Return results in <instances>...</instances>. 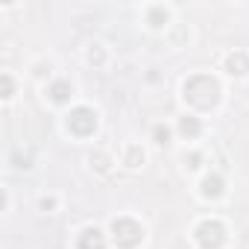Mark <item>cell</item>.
I'll return each instance as SVG.
<instances>
[{"instance_id":"cell-1","label":"cell","mask_w":249,"mask_h":249,"mask_svg":"<svg viewBox=\"0 0 249 249\" xmlns=\"http://www.w3.org/2000/svg\"><path fill=\"white\" fill-rule=\"evenodd\" d=\"M185 100H188L191 106H196V108H211V106H217V100H220V85H217V79L208 76V73L191 76V79L185 82Z\"/></svg>"},{"instance_id":"cell-2","label":"cell","mask_w":249,"mask_h":249,"mask_svg":"<svg viewBox=\"0 0 249 249\" xmlns=\"http://www.w3.org/2000/svg\"><path fill=\"white\" fill-rule=\"evenodd\" d=\"M111 231H114V243H117V246H123V249L138 246V243H141V237H144V229H141L135 220H129V217L114 220V223H111Z\"/></svg>"},{"instance_id":"cell-3","label":"cell","mask_w":249,"mask_h":249,"mask_svg":"<svg viewBox=\"0 0 249 249\" xmlns=\"http://www.w3.org/2000/svg\"><path fill=\"white\" fill-rule=\"evenodd\" d=\"M68 129H71L73 135H79V138L94 135V129H97V114H94L88 106H76V108L68 114Z\"/></svg>"},{"instance_id":"cell-4","label":"cell","mask_w":249,"mask_h":249,"mask_svg":"<svg viewBox=\"0 0 249 249\" xmlns=\"http://www.w3.org/2000/svg\"><path fill=\"white\" fill-rule=\"evenodd\" d=\"M226 240V226L220 220H202L196 226V243L202 249H220Z\"/></svg>"},{"instance_id":"cell-5","label":"cell","mask_w":249,"mask_h":249,"mask_svg":"<svg viewBox=\"0 0 249 249\" xmlns=\"http://www.w3.org/2000/svg\"><path fill=\"white\" fill-rule=\"evenodd\" d=\"M79 249H106V237H103V231H100L97 226L85 229V231L79 234Z\"/></svg>"},{"instance_id":"cell-6","label":"cell","mask_w":249,"mask_h":249,"mask_svg":"<svg viewBox=\"0 0 249 249\" xmlns=\"http://www.w3.org/2000/svg\"><path fill=\"white\" fill-rule=\"evenodd\" d=\"M226 68H229L231 76H243V73L249 71V56H246L243 50H234V53L226 59Z\"/></svg>"},{"instance_id":"cell-7","label":"cell","mask_w":249,"mask_h":249,"mask_svg":"<svg viewBox=\"0 0 249 249\" xmlns=\"http://www.w3.org/2000/svg\"><path fill=\"white\" fill-rule=\"evenodd\" d=\"M223 194V179L214 173V176H205L202 179V196H208V199H217Z\"/></svg>"},{"instance_id":"cell-8","label":"cell","mask_w":249,"mask_h":249,"mask_svg":"<svg viewBox=\"0 0 249 249\" xmlns=\"http://www.w3.org/2000/svg\"><path fill=\"white\" fill-rule=\"evenodd\" d=\"M179 132H182L185 138H196V135L202 132V126H199L196 117H182V120H179Z\"/></svg>"},{"instance_id":"cell-9","label":"cell","mask_w":249,"mask_h":249,"mask_svg":"<svg viewBox=\"0 0 249 249\" xmlns=\"http://www.w3.org/2000/svg\"><path fill=\"white\" fill-rule=\"evenodd\" d=\"M68 97H71V82L59 79V82L50 85V100H53V103H65Z\"/></svg>"},{"instance_id":"cell-10","label":"cell","mask_w":249,"mask_h":249,"mask_svg":"<svg viewBox=\"0 0 249 249\" xmlns=\"http://www.w3.org/2000/svg\"><path fill=\"white\" fill-rule=\"evenodd\" d=\"M150 24L153 27H164L167 24V9L164 6H153L150 9Z\"/></svg>"},{"instance_id":"cell-11","label":"cell","mask_w":249,"mask_h":249,"mask_svg":"<svg viewBox=\"0 0 249 249\" xmlns=\"http://www.w3.org/2000/svg\"><path fill=\"white\" fill-rule=\"evenodd\" d=\"M141 161H144V153H141L138 147H129V153H126V164H129V167H138Z\"/></svg>"},{"instance_id":"cell-12","label":"cell","mask_w":249,"mask_h":249,"mask_svg":"<svg viewBox=\"0 0 249 249\" xmlns=\"http://www.w3.org/2000/svg\"><path fill=\"white\" fill-rule=\"evenodd\" d=\"M153 135H156V141H159V144H167V141H170V129H167V126H156V129H153Z\"/></svg>"},{"instance_id":"cell-13","label":"cell","mask_w":249,"mask_h":249,"mask_svg":"<svg viewBox=\"0 0 249 249\" xmlns=\"http://www.w3.org/2000/svg\"><path fill=\"white\" fill-rule=\"evenodd\" d=\"M88 62H94V65H103V50H100V44H94V47L88 50Z\"/></svg>"},{"instance_id":"cell-14","label":"cell","mask_w":249,"mask_h":249,"mask_svg":"<svg viewBox=\"0 0 249 249\" xmlns=\"http://www.w3.org/2000/svg\"><path fill=\"white\" fill-rule=\"evenodd\" d=\"M3 97H12V76L3 73Z\"/></svg>"},{"instance_id":"cell-15","label":"cell","mask_w":249,"mask_h":249,"mask_svg":"<svg viewBox=\"0 0 249 249\" xmlns=\"http://www.w3.org/2000/svg\"><path fill=\"white\" fill-rule=\"evenodd\" d=\"M185 164H188V167H199V156H196V153H194V156H191V159H185Z\"/></svg>"}]
</instances>
